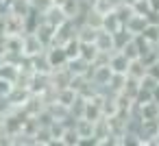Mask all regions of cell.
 Listing matches in <instances>:
<instances>
[{
	"instance_id": "obj_1",
	"label": "cell",
	"mask_w": 159,
	"mask_h": 146,
	"mask_svg": "<svg viewBox=\"0 0 159 146\" xmlns=\"http://www.w3.org/2000/svg\"><path fill=\"white\" fill-rule=\"evenodd\" d=\"M46 50V46H44V42L35 35V33H26V35H22V55L24 57H35V55H42Z\"/></svg>"
},
{
	"instance_id": "obj_2",
	"label": "cell",
	"mask_w": 159,
	"mask_h": 146,
	"mask_svg": "<svg viewBox=\"0 0 159 146\" xmlns=\"http://www.w3.org/2000/svg\"><path fill=\"white\" fill-rule=\"evenodd\" d=\"M107 63H109V68H111V72H118V74H126V70H129V63H131V59L122 52V50H113L109 57H107Z\"/></svg>"
},
{
	"instance_id": "obj_3",
	"label": "cell",
	"mask_w": 159,
	"mask_h": 146,
	"mask_svg": "<svg viewBox=\"0 0 159 146\" xmlns=\"http://www.w3.org/2000/svg\"><path fill=\"white\" fill-rule=\"evenodd\" d=\"M94 44H96V48H98L102 55H111V52L116 50V44H113V33H109V31H105V29H98Z\"/></svg>"
},
{
	"instance_id": "obj_4",
	"label": "cell",
	"mask_w": 159,
	"mask_h": 146,
	"mask_svg": "<svg viewBox=\"0 0 159 146\" xmlns=\"http://www.w3.org/2000/svg\"><path fill=\"white\" fill-rule=\"evenodd\" d=\"M46 59H48L50 68H59V66H66L68 63V57H66L63 46H57V44H50L46 48Z\"/></svg>"
},
{
	"instance_id": "obj_5",
	"label": "cell",
	"mask_w": 159,
	"mask_h": 146,
	"mask_svg": "<svg viewBox=\"0 0 159 146\" xmlns=\"http://www.w3.org/2000/svg\"><path fill=\"white\" fill-rule=\"evenodd\" d=\"M92 66H94V63H89V61H87V59H83V57L68 59V63H66V68L72 72V76H87V74H89V70H92Z\"/></svg>"
},
{
	"instance_id": "obj_6",
	"label": "cell",
	"mask_w": 159,
	"mask_h": 146,
	"mask_svg": "<svg viewBox=\"0 0 159 146\" xmlns=\"http://www.w3.org/2000/svg\"><path fill=\"white\" fill-rule=\"evenodd\" d=\"M146 24H148V18L146 16H139V13H133L122 26H124V31L126 33H131V35H142V31L146 29Z\"/></svg>"
},
{
	"instance_id": "obj_7",
	"label": "cell",
	"mask_w": 159,
	"mask_h": 146,
	"mask_svg": "<svg viewBox=\"0 0 159 146\" xmlns=\"http://www.w3.org/2000/svg\"><path fill=\"white\" fill-rule=\"evenodd\" d=\"M100 29H105V31H109V33H116V31H120V29H122V22H120V18H118L116 9L102 16V26H100Z\"/></svg>"
},
{
	"instance_id": "obj_8",
	"label": "cell",
	"mask_w": 159,
	"mask_h": 146,
	"mask_svg": "<svg viewBox=\"0 0 159 146\" xmlns=\"http://www.w3.org/2000/svg\"><path fill=\"white\" fill-rule=\"evenodd\" d=\"M96 33H98V29L89 26L87 22L76 24V39H79V42H94V39H96Z\"/></svg>"
},
{
	"instance_id": "obj_9",
	"label": "cell",
	"mask_w": 159,
	"mask_h": 146,
	"mask_svg": "<svg viewBox=\"0 0 159 146\" xmlns=\"http://www.w3.org/2000/svg\"><path fill=\"white\" fill-rule=\"evenodd\" d=\"M146 74V63L142 61V59H131V63H129V70H126V76H131V79H142Z\"/></svg>"
},
{
	"instance_id": "obj_10",
	"label": "cell",
	"mask_w": 159,
	"mask_h": 146,
	"mask_svg": "<svg viewBox=\"0 0 159 146\" xmlns=\"http://www.w3.org/2000/svg\"><path fill=\"white\" fill-rule=\"evenodd\" d=\"M120 50H122L129 59H139V57H142V50H139V44H137V39H135V37H131V39L120 48Z\"/></svg>"
},
{
	"instance_id": "obj_11",
	"label": "cell",
	"mask_w": 159,
	"mask_h": 146,
	"mask_svg": "<svg viewBox=\"0 0 159 146\" xmlns=\"http://www.w3.org/2000/svg\"><path fill=\"white\" fill-rule=\"evenodd\" d=\"M79 133H76V129H74V124L72 126H66V131H63V135H61V139H59V144H66V146H76L79 144Z\"/></svg>"
},
{
	"instance_id": "obj_12",
	"label": "cell",
	"mask_w": 159,
	"mask_h": 146,
	"mask_svg": "<svg viewBox=\"0 0 159 146\" xmlns=\"http://www.w3.org/2000/svg\"><path fill=\"white\" fill-rule=\"evenodd\" d=\"M142 37H144L146 42H150V44H157V39H159V24L148 22L146 29L142 31Z\"/></svg>"
},
{
	"instance_id": "obj_13",
	"label": "cell",
	"mask_w": 159,
	"mask_h": 146,
	"mask_svg": "<svg viewBox=\"0 0 159 146\" xmlns=\"http://www.w3.org/2000/svg\"><path fill=\"white\" fill-rule=\"evenodd\" d=\"M79 46H81V42H79L76 37H72V39H68V42L63 44V50H66V57H68V59H74V57H79Z\"/></svg>"
},
{
	"instance_id": "obj_14",
	"label": "cell",
	"mask_w": 159,
	"mask_h": 146,
	"mask_svg": "<svg viewBox=\"0 0 159 146\" xmlns=\"http://www.w3.org/2000/svg\"><path fill=\"white\" fill-rule=\"evenodd\" d=\"M29 2H31V9L33 11H37V13H46L52 5H55V0H29Z\"/></svg>"
},
{
	"instance_id": "obj_15",
	"label": "cell",
	"mask_w": 159,
	"mask_h": 146,
	"mask_svg": "<svg viewBox=\"0 0 159 146\" xmlns=\"http://www.w3.org/2000/svg\"><path fill=\"white\" fill-rule=\"evenodd\" d=\"M157 85H159V79H155V76H152V74H148V72L139 79V87H144V89H150V92H152Z\"/></svg>"
},
{
	"instance_id": "obj_16",
	"label": "cell",
	"mask_w": 159,
	"mask_h": 146,
	"mask_svg": "<svg viewBox=\"0 0 159 146\" xmlns=\"http://www.w3.org/2000/svg\"><path fill=\"white\" fill-rule=\"evenodd\" d=\"M11 89H13V83L0 76V96H9V94H11Z\"/></svg>"
},
{
	"instance_id": "obj_17",
	"label": "cell",
	"mask_w": 159,
	"mask_h": 146,
	"mask_svg": "<svg viewBox=\"0 0 159 146\" xmlns=\"http://www.w3.org/2000/svg\"><path fill=\"white\" fill-rule=\"evenodd\" d=\"M152 100H155V103H159V85L152 89Z\"/></svg>"
},
{
	"instance_id": "obj_18",
	"label": "cell",
	"mask_w": 159,
	"mask_h": 146,
	"mask_svg": "<svg viewBox=\"0 0 159 146\" xmlns=\"http://www.w3.org/2000/svg\"><path fill=\"white\" fill-rule=\"evenodd\" d=\"M5 61H7V59H5V52H2V50H0V68H2V66H5Z\"/></svg>"
}]
</instances>
